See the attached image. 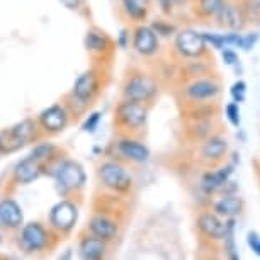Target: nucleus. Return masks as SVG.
Returning a JSON list of instances; mask_svg holds the SVG:
<instances>
[{"mask_svg":"<svg viewBox=\"0 0 260 260\" xmlns=\"http://www.w3.org/2000/svg\"><path fill=\"white\" fill-rule=\"evenodd\" d=\"M24 221L22 209L14 199H4L0 203V226L4 230H21Z\"/></svg>","mask_w":260,"mask_h":260,"instance_id":"nucleus-12","label":"nucleus"},{"mask_svg":"<svg viewBox=\"0 0 260 260\" xmlns=\"http://www.w3.org/2000/svg\"><path fill=\"white\" fill-rule=\"evenodd\" d=\"M224 224H226V232H224V237H223L224 255H226L228 260H240L237 242H235V228H237V221H235V218H228V221Z\"/></svg>","mask_w":260,"mask_h":260,"instance_id":"nucleus-23","label":"nucleus"},{"mask_svg":"<svg viewBox=\"0 0 260 260\" xmlns=\"http://www.w3.org/2000/svg\"><path fill=\"white\" fill-rule=\"evenodd\" d=\"M0 155H4V148H2V140H0Z\"/></svg>","mask_w":260,"mask_h":260,"instance_id":"nucleus-41","label":"nucleus"},{"mask_svg":"<svg viewBox=\"0 0 260 260\" xmlns=\"http://www.w3.org/2000/svg\"><path fill=\"white\" fill-rule=\"evenodd\" d=\"M133 46L140 55L150 56L158 50V36H156V32L151 27L141 26L135 31Z\"/></svg>","mask_w":260,"mask_h":260,"instance_id":"nucleus-15","label":"nucleus"},{"mask_svg":"<svg viewBox=\"0 0 260 260\" xmlns=\"http://www.w3.org/2000/svg\"><path fill=\"white\" fill-rule=\"evenodd\" d=\"M214 17H218L219 26H224L228 29H233V31H238V29L243 27L245 24V14L240 7L232 6V4H226L221 7V11L216 14Z\"/></svg>","mask_w":260,"mask_h":260,"instance_id":"nucleus-21","label":"nucleus"},{"mask_svg":"<svg viewBox=\"0 0 260 260\" xmlns=\"http://www.w3.org/2000/svg\"><path fill=\"white\" fill-rule=\"evenodd\" d=\"M226 151H228L226 138H223V136H209V138L206 140V143L203 145V148H201V156H203L206 161L213 164V161L223 160Z\"/></svg>","mask_w":260,"mask_h":260,"instance_id":"nucleus-20","label":"nucleus"},{"mask_svg":"<svg viewBox=\"0 0 260 260\" xmlns=\"http://www.w3.org/2000/svg\"><path fill=\"white\" fill-rule=\"evenodd\" d=\"M55 155V146H53L51 143H39V145H36L32 148V151H31V158L32 160H36V161H39V164H45V161H48L51 158V156Z\"/></svg>","mask_w":260,"mask_h":260,"instance_id":"nucleus-27","label":"nucleus"},{"mask_svg":"<svg viewBox=\"0 0 260 260\" xmlns=\"http://www.w3.org/2000/svg\"><path fill=\"white\" fill-rule=\"evenodd\" d=\"M219 94V83L214 80H194L192 83H189L185 87V95L189 97L190 101L201 102V101H209L218 97Z\"/></svg>","mask_w":260,"mask_h":260,"instance_id":"nucleus-14","label":"nucleus"},{"mask_svg":"<svg viewBox=\"0 0 260 260\" xmlns=\"http://www.w3.org/2000/svg\"><path fill=\"white\" fill-rule=\"evenodd\" d=\"M51 240L53 230H48L38 221H31L21 226V232H19L17 237V245L24 253L36 255L39 252H46L48 248H51Z\"/></svg>","mask_w":260,"mask_h":260,"instance_id":"nucleus-1","label":"nucleus"},{"mask_svg":"<svg viewBox=\"0 0 260 260\" xmlns=\"http://www.w3.org/2000/svg\"><path fill=\"white\" fill-rule=\"evenodd\" d=\"M156 94V83L146 75H133L124 85L126 101L146 102Z\"/></svg>","mask_w":260,"mask_h":260,"instance_id":"nucleus-8","label":"nucleus"},{"mask_svg":"<svg viewBox=\"0 0 260 260\" xmlns=\"http://www.w3.org/2000/svg\"><path fill=\"white\" fill-rule=\"evenodd\" d=\"M153 31L156 32V36H170V32L174 31V26H170V24H165L164 21H156L155 24H153Z\"/></svg>","mask_w":260,"mask_h":260,"instance_id":"nucleus-32","label":"nucleus"},{"mask_svg":"<svg viewBox=\"0 0 260 260\" xmlns=\"http://www.w3.org/2000/svg\"><path fill=\"white\" fill-rule=\"evenodd\" d=\"M235 172V165H226V167H221V169H218L216 172H206L203 175V179H201V190H203L204 194H213L216 192L218 189H221L224 184L228 182L230 177H232V174Z\"/></svg>","mask_w":260,"mask_h":260,"instance_id":"nucleus-13","label":"nucleus"},{"mask_svg":"<svg viewBox=\"0 0 260 260\" xmlns=\"http://www.w3.org/2000/svg\"><path fill=\"white\" fill-rule=\"evenodd\" d=\"M198 230L209 240H223L226 224L214 213H203L198 218Z\"/></svg>","mask_w":260,"mask_h":260,"instance_id":"nucleus-16","label":"nucleus"},{"mask_svg":"<svg viewBox=\"0 0 260 260\" xmlns=\"http://www.w3.org/2000/svg\"><path fill=\"white\" fill-rule=\"evenodd\" d=\"M39 122L48 133H60L68 124V112L63 106H51L39 114Z\"/></svg>","mask_w":260,"mask_h":260,"instance_id":"nucleus-9","label":"nucleus"},{"mask_svg":"<svg viewBox=\"0 0 260 260\" xmlns=\"http://www.w3.org/2000/svg\"><path fill=\"white\" fill-rule=\"evenodd\" d=\"M55 179H56L58 190L63 194H70L82 189L87 177H85V172H83V167L78 161L65 160L56 167Z\"/></svg>","mask_w":260,"mask_h":260,"instance_id":"nucleus-2","label":"nucleus"},{"mask_svg":"<svg viewBox=\"0 0 260 260\" xmlns=\"http://www.w3.org/2000/svg\"><path fill=\"white\" fill-rule=\"evenodd\" d=\"M85 45H87V48H89L90 51L102 53L107 48V45H109V41H107V38L102 32L90 31V32H87Z\"/></svg>","mask_w":260,"mask_h":260,"instance_id":"nucleus-25","label":"nucleus"},{"mask_svg":"<svg viewBox=\"0 0 260 260\" xmlns=\"http://www.w3.org/2000/svg\"><path fill=\"white\" fill-rule=\"evenodd\" d=\"M223 61L226 63V65H237L238 63V55L235 53L233 50H230V48H223Z\"/></svg>","mask_w":260,"mask_h":260,"instance_id":"nucleus-36","label":"nucleus"},{"mask_svg":"<svg viewBox=\"0 0 260 260\" xmlns=\"http://www.w3.org/2000/svg\"><path fill=\"white\" fill-rule=\"evenodd\" d=\"M122 6L133 21H143L148 12V0H122Z\"/></svg>","mask_w":260,"mask_h":260,"instance_id":"nucleus-24","label":"nucleus"},{"mask_svg":"<svg viewBox=\"0 0 260 260\" xmlns=\"http://www.w3.org/2000/svg\"><path fill=\"white\" fill-rule=\"evenodd\" d=\"M117 151L127 158L129 161H135V164H143L150 158V150L141 143V141L131 140V138H124L117 143Z\"/></svg>","mask_w":260,"mask_h":260,"instance_id":"nucleus-19","label":"nucleus"},{"mask_svg":"<svg viewBox=\"0 0 260 260\" xmlns=\"http://www.w3.org/2000/svg\"><path fill=\"white\" fill-rule=\"evenodd\" d=\"M175 48L182 56L187 58H199L206 53V45L203 32H198L194 29H184L175 38Z\"/></svg>","mask_w":260,"mask_h":260,"instance_id":"nucleus-7","label":"nucleus"},{"mask_svg":"<svg viewBox=\"0 0 260 260\" xmlns=\"http://www.w3.org/2000/svg\"><path fill=\"white\" fill-rule=\"evenodd\" d=\"M224 6V0H199L198 12L203 17H214Z\"/></svg>","mask_w":260,"mask_h":260,"instance_id":"nucleus-26","label":"nucleus"},{"mask_svg":"<svg viewBox=\"0 0 260 260\" xmlns=\"http://www.w3.org/2000/svg\"><path fill=\"white\" fill-rule=\"evenodd\" d=\"M214 213L218 216H224V218H235L243 211V201L242 198L235 194H224L219 198L213 206Z\"/></svg>","mask_w":260,"mask_h":260,"instance_id":"nucleus-22","label":"nucleus"},{"mask_svg":"<svg viewBox=\"0 0 260 260\" xmlns=\"http://www.w3.org/2000/svg\"><path fill=\"white\" fill-rule=\"evenodd\" d=\"M223 38H224V46H226V48H230V46L240 48V45H242V34H238V32L223 34Z\"/></svg>","mask_w":260,"mask_h":260,"instance_id":"nucleus-33","label":"nucleus"},{"mask_svg":"<svg viewBox=\"0 0 260 260\" xmlns=\"http://www.w3.org/2000/svg\"><path fill=\"white\" fill-rule=\"evenodd\" d=\"M258 39V34H247V36H242V45H240V48L245 51H250L252 48L255 46V43H257Z\"/></svg>","mask_w":260,"mask_h":260,"instance_id":"nucleus-35","label":"nucleus"},{"mask_svg":"<svg viewBox=\"0 0 260 260\" xmlns=\"http://www.w3.org/2000/svg\"><path fill=\"white\" fill-rule=\"evenodd\" d=\"M203 38L206 41V45H211L216 50H223L224 46V38L223 34H213V32H203Z\"/></svg>","mask_w":260,"mask_h":260,"instance_id":"nucleus-30","label":"nucleus"},{"mask_svg":"<svg viewBox=\"0 0 260 260\" xmlns=\"http://www.w3.org/2000/svg\"><path fill=\"white\" fill-rule=\"evenodd\" d=\"M99 121H101V114H99V112L92 114L89 119L83 122V131H87V133H94L97 124H99Z\"/></svg>","mask_w":260,"mask_h":260,"instance_id":"nucleus-34","label":"nucleus"},{"mask_svg":"<svg viewBox=\"0 0 260 260\" xmlns=\"http://www.w3.org/2000/svg\"><path fill=\"white\" fill-rule=\"evenodd\" d=\"M156 2L160 4L161 11H164L165 14H170V11H172V0H156Z\"/></svg>","mask_w":260,"mask_h":260,"instance_id":"nucleus-37","label":"nucleus"},{"mask_svg":"<svg viewBox=\"0 0 260 260\" xmlns=\"http://www.w3.org/2000/svg\"><path fill=\"white\" fill-rule=\"evenodd\" d=\"M41 174H43V165L39 164V161L32 160L31 156L21 160L16 167H14V180L22 185L34 182L36 179H39Z\"/></svg>","mask_w":260,"mask_h":260,"instance_id":"nucleus-18","label":"nucleus"},{"mask_svg":"<svg viewBox=\"0 0 260 260\" xmlns=\"http://www.w3.org/2000/svg\"><path fill=\"white\" fill-rule=\"evenodd\" d=\"M126 36H127V32H126V31H122V32H121V36H119V45H121L122 48L126 46Z\"/></svg>","mask_w":260,"mask_h":260,"instance_id":"nucleus-39","label":"nucleus"},{"mask_svg":"<svg viewBox=\"0 0 260 260\" xmlns=\"http://www.w3.org/2000/svg\"><path fill=\"white\" fill-rule=\"evenodd\" d=\"M63 4H65V7L68 9H78L82 4V0H61Z\"/></svg>","mask_w":260,"mask_h":260,"instance_id":"nucleus-38","label":"nucleus"},{"mask_svg":"<svg viewBox=\"0 0 260 260\" xmlns=\"http://www.w3.org/2000/svg\"><path fill=\"white\" fill-rule=\"evenodd\" d=\"M78 252H80L82 260H104L107 253V242L94 235H87V237H82Z\"/></svg>","mask_w":260,"mask_h":260,"instance_id":"nucleus-17","label":"nucleus"},{"mask_svg":"<svg viewBox=\"0 0 260 260\" xmlns=\"http://www.w3.org/2000/svg\"><path fill=\"white\" fill-rule=\"evenodd\" d=\"M116 117H117V122H119L121 126L127 127V129H140L146 122L148 109H146V106H143V102L124 101L117 107Z\"/></svg>","mask_w":260,"mask_h":260,"instance_id":"nucleus-6","label":"nucleus"},{"mask_svg":"<svg viewBox=\"0 0 260 260\" xmlns=\"http://www.w3.org/2000/svg\"><path fill=\"white\" fill-rule=\"evenodd\" d=\"M230 94H232V97H233V102H237V104L243 102L245 97H247V83H245L243 80L235 82L232 85V89H230Z\"/></svg>","mask_w":260,"mask_h":260,"instance_id":"nucleus-28","label":"nucleus"},{"mask_svg":"<svg viewBox=\"0 0 260 260\" xmlns=\"http://www.w3.org/2000/svg\"><path fill=\"white\" fill-rule=\"evenodd\" d=\"M99 179L107 189L114 192H127L133 185L129 172L117 161H104L99 167Z\"/></svg>","mask_w":260,"mask_h":260,"instance_id":"nucleus-5","label":"nucleus"},{"mask_svg":"<svg viewBox=\"0 0 260 260\" xmlns=\"http://www.w3.org/2000/svg\"><path fill=\"white\" fill-rule=\"evenodd\" d=\"M247 243H248V247L252 248L253 252L260 257V235L257 232H248V235H247Z\"/></svg>","mask_w":260,"mask_h":260,"instance_id":"nucleus-31","label":"nucleus"},{"mask_svg":"<svg viewBox=\"0 0 260 260\" xmlns=\"http://www.w3.org/2000/svg\"><path fill=\"white\" fill-rule=\"evenodd\" d=\"M78 219V208L72 201H60L50 211V228L56 235H68L75 228Z\"/></svg>","mask_w":260,"mask_h":260,"instance_id":"nucleus-3","label":"nucleus"},{"mask_svg":"<svg viewBox=\"0 0 260 260\" xmlns=\"http://www.w3.org/2000/svg\"><path fill=\"white\" fill-rule=\"evenodd\" d=\"M248 2H250V6H253V7L260 9V0H248Z\"/></svg>","mask_w":260,"mask_h":260,"instance_id":"nucleus-40","label":"nucleus"},{"mask_svg":"<svg viewBox=\"0 0 260 260\" xmlns=\"http://www.w3.org/2000/svg\"><path fill=\"white\" fill-rule=\"evenodd\" d=\"M99 92V78H97L95 72H85L75 80L73 85V97L80 101L82 104H87L95 97Z\"/></svg>","mask_w":260,"mask_h":260,"instance_id":"nucleus-10","label":"nucleus"},{"mask_svg":"<svg viewBox=\"0 0 260 260\" xmlns=\"http://www.w3.org/2000/svg\"><path fill=\"white\" fill-rule=\"evenodd\" d=\"M36 124L31 119H24L17 122L16 126H12L11 129H7L6 133L0 135L4 153H12V151L22 148L24 145H27L29 141L36 138Z\"/></svg>","mask_w":260,"mask_h":260,"instance_id":"nucleus-4","label":"nucleus"},{"mask_svg":"<svg viewBox=\"0 0 260 260\" xmlns=\"http://www.w3.org/2000/svg\"><path fill=\"white\" fill-rule=\"evenodd\" d=\"M89 232L94 237L102 238L104 242H112L119 233V224L116 219L106 214H95L89 223Z\"/></svg>","mask_w":260,"mask_h":260,"instance_id":"nucleus-11","label":"nucleus"},{"mask_svg":"<svg viewBox=\"0 0 260 260\" xmlns=\"http://www.w3.org/2000/svg\"><path fill=\"white\" fill-rule=\"evenodd\" d=\"M224 112H226V117H228V121L232 122V126L240 127L242 119H240V106L237 102H230L226 106V109H224Z\"/></svg>","mask_w":260,"mask_h":260,"instance_id":"nucleus-29","label":"nucleus"}]
</instances>
